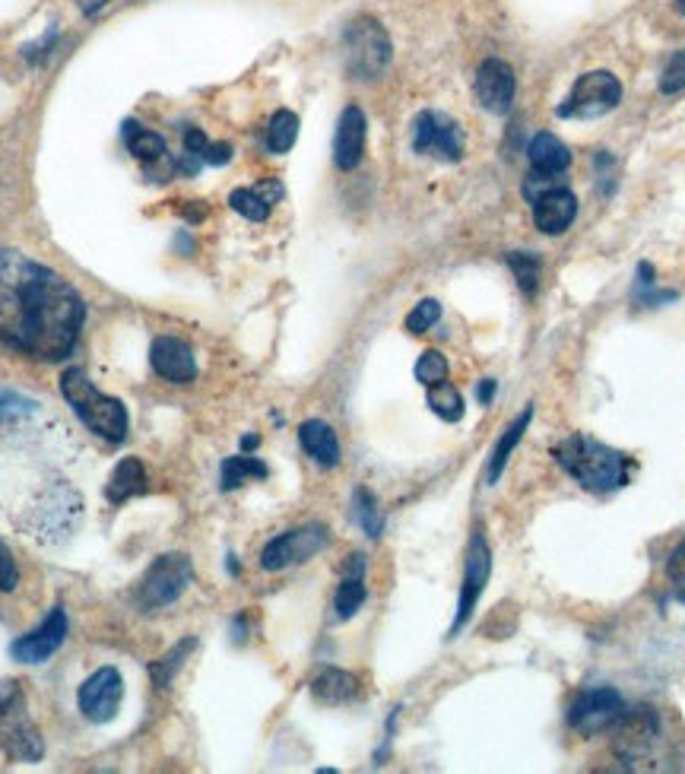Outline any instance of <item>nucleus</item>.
I'll return each instance as SVG.
<instances>
[{
    "label": "nucleus",
    "mask_w": 685,
    "mask_h": 774,
    "mask_svg": "<svg viewBox=\"0 0 685 774\" xmlns=\"http://www.w3.org/2000/svg\"><path fill=\"white\" fill-rule=\"evenodd\" d=\"M495 387H499L495 385V378H486V382L479 385L477 397H479V403H482V407H489V403H492V397H495Z\"/></svg>",
    "instance_id": "c03bdc74"
},
{
    "label": "nucleus",
    "mask_w": 685,
    "mask_h": 774,
    "mask_svg": "<svg viewBox=\"0 0 685 774\" xmlns=\"http://www.w3.org/2000/svg\"><path fill=\"white\" fill-rule=\"evenodd\" d=\"M556 460H559V467L581 489L596 492V496L623 489L628 477H631V467H635L628 454L603 445V442H596L591 435H568V439H562V445L556 447Z\"/></svg>",
    "instance_id": "f03ea898"
},
{
    "label": "nucleus",
    "mask_w": 685,
    "mask_h": 774,
    "mask_svg": "<svg viewBox=\"0 0 685 774\" xmlns=\"http://www.w3.org/2000/svg\"><path fill=\"white\" fill-rule=\"evenodd\" d=\"M429 407H432L435 417L445 419V422H460L464 410H467L464 407V394L450 382H438V385L429 387Z\"/></svg>",
    "instance_id": "c85d7f7f"
},
{
    "label": "nucleus",
    "mask_w": 685,
    "mask_h": 774,
    "mask_svg": "<svg viewBox=\"0 0 685 774\" xmlns=\"http://www.w3.org/2000/svg\"><path fill=\"white\" fill-rule=\"evenodd\" d=\"M626 715V702L616 688L600 685L591 692H581L568 712V724L571 730H578L581 737H596L606 733L619 724V717Z\"/></svg>",
    "instance_id": "9b49d317"
},
{
    "label": "nucleus",
    "mask_w": 685,
    "mask_h": 774,
    "mask_svg": "<svg viewBox=\"0 0 685 774\" xmlns=\"http://www.w3.org/2000/svg\"><path fill=\"white\" fill-rule=\"evenodd\" d=\"M67 631H70V619H67L64 606H55V610L45 616V623H42V626L32 628L30 635L16 638V641L10 645V657H13L16 663L38 667V663L52 660V657L58 655L60 648H64Z\"/></svg>",
    "instance_id": "ddd939ff"
},
{
    "label": "nucleus",
    "mask_w": 685,
    "mask_h": 774,
    "mask_svg": "<svg viewBox=\"0 0 685 774\" xmlns=\"http://www.w3.org/2000/svg\"><path fill=\"white\" fill-rule=\"evenodd\" d=\"M489 574H492V549L486 543L482 527H473L470 543H467V559H464V584H460V600H457V616L450 623V638L460 631V628L470 623L473 610H477L479 596L489 584Z\"/></svg>",
    "instance_id": "9d476101"
},
{
    "label": "nucleus",
    "mask_w": 685,
    "mask_h": 774,
    "mask_svg": "<svg viewBox=\"0 0 685 774\" xmlns=\"http://www.w3.org/2000/svg\"><path fill=\"white\" fill-rule=\"evenodd\" d=\"M270 467L261 457H248V454H236V457H226L222 460V470H219V489L222 492H232L244 486L248 479H267Z\"/></svg>",
    "instance_id": "a878e982"
},
{
    "label": "nucleus",
    "mask_w": 685,
    "mask_h": 774,
    "mask_svg": "<svg viewBox=\"0 0 685 774\" xmlns=\"http://www.w3.org/2000/svg\"><path fill=\"white\" fill-rule=\"evenodd\" d=\"M353 517L358 521V527L365 531V536L378 539V536L385 534V514L378 508L375 492L365 489V486H358L356 492H353Z\"/></svg>",
    "instance_id": "cd10ccee"
},
{
    "label": "nucleus",
    "mask_w": 685,
    "mask_h": 774,
    "mask_svg": "<svg viewBox=\"0 0 685 774\" xmlns=\"http://www.w3.org/2000/svg\"><path fill=\"white\" fill-rule=\"evenodd\" d=\"M207 147H209V140L204 130H197V127H187V130H184V152H191V156H197V159L204 162Z\"/></svg>",
    "instance_id": "a19ab883"
},
{
    "label": "nucleus",
    "mask_w": 685,
    "mask_h": 774,
    "mask_svg": "<svg viewBox=\"0 0 685 774\" xmlns=\"http://www.w3.org/2000/svg\"><path fill=\"white\" fill-rule=\"evenodd\" d=\"M229 207L236 209L239 216H244L248 223H264L270 216V209H273V204H270L258 187H236V191L229 194Z\"/></svg>",
    "instance_id": "473e14b6"
},
{
    "label": "nucleus",
    "mask_w": 685,
    "mask_h": 774,
    "mask_svg": "<svg viewBox=\"0 0 685 774\" xmlns=\"http://www.w3.org/2000/svg\"><path fill=\"white\" fill-rule=\"evenodd\" d=\"M666 578H670V584L680 591V596L685 600V539L670 553V559H666Z\"/></svg>",
    "instance_id": "ea45409f"
},
{
    "label": "nucleus",
    "mask_w": 685,
    "mask_h": 774,
    "mask_svg": "<svg viewBox=\"0 0 685 774\" xmlns=\"http://www.w3.org/2000/svg\"><path fill=\"white\" fill-rule=\"evenodd\" d=\"M109 3H112V0H77V7H80L87 16L99 13V10H102V7H109Z\"/></svg>",
    "instance_id": "49530a36"
},
{
    "label": "nucleus",
    "mask_w": 685,
    "mask_h": 774,
    "mask_svg": "<svg viewBox=\"0 0 685 774\" xmlns=\"http://www.w3.org/2000/svg\"><path fill=\"white\" fill-rule=\"evenodd\" d=\"M147 489H149V479H147V467H144V460H140V457H124L118 467L112 470V477H109L105 499H109L112 505H124V502H130V499L144 496Z\"/></svg>",
    "instance_id": "4be33fe9"
},
{
    "label": "nucleus",
    "mask_w": 685,
    "mask_h": 774,
    "mask_svg": "<svg viewBox=\"0 0 685 774\" xmlns=\"http://www.w3.org/2000/svg\"><path fill=\"white\" fill-rule=\"evenodd\" d=\"M232 635H236V645H244V638H248V616H244V613L236 616V623H232Z\"/></svg>",
    "instance_id": "a18cd8bd"
},
{
    "label": "nucleus",
    "mask_w": 685,
    "mask_h": 774,
    "mask_svg": "<svg viewBox=\"0 0 685 774\" xmlns=\"http://www.w3.org/2000/svg\"><path fill=\"white\" fill-rule=\"evenodd\" d=\"M149 365L162 382H172V385H191L197 378L194 350L179 337H156L149 346Z\"/></svg>",
    "instance_id": "dca6fc26"
},
{
    "label": "nucleus",
    "mask_w": 685,
    "mask_h": 774,
    "mask_svg": "<svg viewBox=\"0 0 685 774\" xmlns=\"http://www.w3.org/2000/svg\"><path fill=\"white\" fill-rule=\"evenodd\" d=\"M343 52H346V70L356 80H375L385 73L390 64V38L385 26L372 16H358L346 26L343 35Z\"/></svg>",
    "instance_id": "0eeeda50"
},
{
    "label": "nucleus",
    "mask_w": 685,
    "mask_h": 774,
    "mask_svg": "<svg viewBox=\"0 0 685 774\" xmlns=\"http://www.w3.org/2000/svg\"><path fill=\"white\" fill-rule=\"evenodd\" d=\"M416 382L432 387L438 382H447V358L438 350H425L416 362Z\"/></svg>",
    "instance_id": "c9c22d12"
},
{
    "label": "nucleus",
    "mask_w": 685,
    "mask_h": 774,
    "mask_svg": "<svg viewBox=\"0 0 685 774\" xmlns=\"http://www.w3.org/2000/svg\"><path fill=\"white\" fill-rule=\"evenodd\" d=\"M121 137H124V147H127V152H130L134 159L147 162V166H152V162H162V159H165V152H169L165 140H162L156 130L140 127L137 121H124V124H121Z\"/></svg>",
    "instance_id": "b1692460"
},
{
    "label": "nucleus",
    "mask_w": 685,
    "mask_h": 774,
    "mask_svg": "<svg viewBox=\"0 0 685 774\" xmlns=\"http://www.w3.org/2000/svg\"><path fill=\"white\" fill-rule=\"evenodd\" d=\"M121 698H124V680L115 667H99L77 692V705L92 724H109L118 715Z\"/></svg>",
    "instance_id": "4468645a"
},
{
    "label": "nucleus",
    "mask_w": 685,
    "mask_h": 774,
    "mask_svg": "<svg viewBox=\"0 0 685 774\" xmlns=\"http://www.w3.org/2000/svg\"><path fill=\"white\" fill-rule=\"evenodd\" d=\"M368 600V588H365V578H356V574H346L343 584L336 588V596H333V610H336V619H353L362 603Z\"/></svg>",
    "instance_id": "2f4dec72"
},
{
    "label": "nucleus",
    "mask_w": 685,
    "mask_h": 774,
    "mask_svg": "<svg viewBox=\"0 0 685 774\" xmlns=\"http://www.w3.org/2000/svg\"><path fill=\"white\" fill-rule=\"evenodd\" d=\"M197 651V638L194 635H187V638H181L179 645L169 651L165 657H159L156 663H149V676H152V683H156V688H169L172 685V680L179 676V670L184 667V660Z\"/></svg>",
    "instance_id": "bb28decb"
},
{
    "label": "nucleus",
    "mask_w": 685,
    "mask_h": 774,
    "mask_svg": "<svg viewBox=\"0 0 685 774\" xmlns=\"http://www.w3.org/2000/svg\"><path fill=\"white\" fill-rule=\"evenodd\" d=\"M530 419H534V403H527V407L521 410V417L507 425L505 435L499 439V445L492 447V457H489V467H486V482H489V486H495V482L502 479V474H505V467H507V457H511V451H514V447L521 445V439H524V432H527Z\"/></svg>",
    "instance_id": "5701e85b"
},
{
    "label": "nucleus",
    "mask_w": 685,
    "mask_h": 774,
    "mask_svg": "<svg viewBox=\"0 0 685 774\" xmlns=\"http://www.w3.org/2000/svg\"><path fill=\"white\" fill-rule=\"evenodd\" d=\"M55 38H58V30H52V32H48V38H42V42H35V45H26V48H23V58L30 60V64H38V60H42L45 55H48V52H52Z\"/></svg>",
    "instance_id": "79ce46f5"
},
{
    "label": "nucleus",
    "mask_w": 685,
    "mask_h": 774,
    "mask_svg": "<svg viewBox=\"0 0 685 774\" xmlns=\"http://www.w3.org/2000/svg\"><path fill=\"white\" fill-rule=\"evenodd\" d=\"M87 301L52 268L20 251H0V343L42 362L73 353Z\"/></svg>",
    "instance_id": "f257e3e1"
},
{
    "label": "nucleus",
    "mask_w": 685,
    "mask_h": 774,
    "mask_svg": "<svg viewBox=\"0 0 685 774\" xmlns=\"http://www.w3.org/2000/svg\"><path fill=\"white\" fill-rule=\"evenodd\" d=\"M685 90V52H676L666 60L663 73H660V92L663 95H676Z\"/></svg>",
    "instance_id": "4c0bfd02"
},
{
    "label": "nucleus",
    "mask_w": 685,
    "mask_h": 774,
    "mask_svg": "<svg viewBox=\"0 0 685 774\" xmlns=\"http://www.w3.org/2000/svg\"><path fill=\"white\" fill-rule=\"evenodd\" d=\"M413 149L419 156H432L442 162L464 159V130L445 112H419L413 121Z\"/></svg>",
    "instance_id": "f8f14e48"
},
{
    "label": "nucleus",
    "mask_w": 685,
    "mask_h": 774,
    "mask_svg": "<svg viewBox=\"0 0 685 774\" xmlns=\"http://www.w3.org/2000/svg\"><path fill=\"white\" fill-rule=\"evenodd\" d=\"M514 92H517V77L511 70V64L499 58H489L479 64L477 70V99L479 105L492 115H507L514 105Z\"/></svg>",
    "instance_id": "2eb2a0df"
},
{
    "label": "nucleus",
    "mask_w": 685,
    "mask_h": 774,
    "mask_svg": "<svg viewBox=\"0 0 685 774\" xmlns=\"http://www.w3.org/2000/svg\"><path fill=\"white\" fill-rule=\"evenodd\" d=\"M365 134H368V121L362 115V109L358 105L343 109L340 124H336V137H333V162H336L340 172H353L362 162Z\"/></svg>",
    "instance_id": "a211bd4d"
},
{
    "label": "nucleus",
    "mask_w": 685,
    "mask_h": 774,
    "mask_svg": "<svg viewBox=\"0 0 685 774\" xmlns=\"http://www.w3.org/2000/svg\"><path fill=\"white\" fill-rule=\"evenodd\" d=\"M16 584H20V568H16V559H13V553L0 543V591H3V594H10V591H16Z\"/></svg>",
    "instance_id": "58836bf2"
},
{
    "label": "nucleus",
    "mask_w": 685,
    "mask_h": 774,
    "mask_svg": "<svg viewBox=\"0 0 685 774\" xmlns=\"http://www.w3.org/2000/svg\"><path fill=\"white\" fill-rule=\"evenodd\" d=\"M507 268L514 273V280H517V286H521L524 296H534V293H537L539 280H543V264H539L537 254H530V251H511V254H507Z\"/></svg>",
    "instance_id": "7c9ffc66"
},
{
    "label": "nucleus",
    "mask_w": 685,
    "mask_h": 774,
    "mask_svg": "<svg viewBox=\"0 0 685 774\" xmlns=\"http://www.w3.org/2000/svg\"><path fill=\"white\" fill-rule=\"evenodd\" d=\"M616 730V749L619 755L626 759H638L644 755L660 737V717L654 708L648 705H638V708H626V715L619 717V724L613 727Z\"/></svg>",
    "instance_id": "f3484780"
},
{
    "label": "nucleus",
    "mask_w": 685,
    "mask_h": 774,
    "mask_svg": "<svg viewBox=\"0 0 685 774\" xmlns=\"http://www.w3.org/2000/svg\"><path fill=\"white\" fill-rule=\"evenodd\" d=\"M38 413V403L16 390L0 387V422H26Z\"/></svg>",
    "instance_id": "72a5a7b5"
},
{
    "label": "nucleus",
    "mask_w": 685,
    "mask_h": 774,
    "mask_svg": "<svg viewBox=\"0 0 685 774\" xmlns=\"http://www.w3.org/2000/svg\"><path fill=\"white\" fill-rule=\"evenodd\" d=\"M0 755L26 765L45 755L42 733L26 705V692L16 680H0Z\"/></svg>",
    "instance_id": "39448f33"
},
{
    "label": "nucleus",
    "mask_w": 685,
    "mask_h": 774,
    "mask_svg": "<svg viewBox=\"0 0 685 774\" xmlns=\"http://www.w3.org/2000/svg\"><path fill=\"white\" fill-rule=\"evenodd\" d=\"M574 216H578V197L568 187H559L534 204V223L543 236H562L574 223Z\"/></svg>",
    "instance_id": "aec40b11"
},
{
    "label": "nucleus",
    "mask_w": 685,
    "mask_h": 774,
    "mask_svg": "<svg viewBox=\"0 0 685 774\" xmlns=\"http://www.w3.org/2000/svg\"><path fill=\"white\" fill-rule=\"evenodd\" d=\"M311 698L324 708H343V705H353L362 698V683L350 670L328 667L324 673H318L311 680Z\"/></svg>",
    "instance_id": "6ab92c4d"
},
{
    "label": "nucleus",
    "mask_w": 685,
    "mask_h": 774,
    "mask_svg": "<svg viewBox=\"0 0 685 774\" xmlns=\"http://www.w3.org/2000/svg\"><path fill=\"white\" fill-rule=\"evenodd\" d=\"M60 394L90 432L102 435L105 442H124L127 425H130L127 407L121 403L118 397L102 394L99 387L92 385L90 375L83 368L73 365L60 375Z\"/></svg>",
    "instance_id": "7ed1b4c3"
},
{
    "label": "nucleus",
    "mask_w": 685,
    "mask_h": 774,
    "mask_svg": "<svg viewBox=\"0 0 685 774\" xmlns=\"http://www.w3.org/2000/svg\"><path fill=\"white\" fill-rule=\"evenodd\" d=\"M191 581H194V562L184 553H165L140 578V584H137V606L144 613H159V610L179 603L181 594L191 588Z\"/></svg>",
    "instance_id": "423d86ee"
},
{
    "label": "nucleus",
    "mask_w": 685,
    "mask_h": 774,
    "mask_svg": "<svg viewBox=\"0 0 685 774\" xmlns=\"http://www.w3.org/2000/svg\"><path fill=\"white\" fill-rule=\"evenodd\" d=\"M204 162H207V166H226V162H232V147H229V144H209L207 152H204Z\"/></svg>",
    "instance_id": "37998d69"
},
{
    "label": "nucleus",
    "mask_w": 685,
    "mask_h": 774,
    "mask_svg": "<svg viewBox=\"0 0 685 774\" xmlns=\"http://www.w3.org/2000/svg\"><path fill=\"white\" fill-rule=\"evenodd\" d=\"M296 137H298V115L296 112L283 109V112H276V115L270 118V127H267V149L270 152H276V156L289 152V149L296 147Z\"/></svg>",
    "instance_id": "c756f323"
},
{
    "label": "nucleus",
    "mask_w": 685,
    "mask_h": 774,
    "mask_svg": "<svg viewBox=\"0 0 685 774\" xmlns=\"http://www.w3.org/2000/svg\"><path fill=\"white\" fill-rule=\"evenodd\" d=\"M330 546V531L324 524H305L293 527L276 539H270L261 553V568L264 571H283V568L301 566L308 559H315L318 553H324Z\"/></svg>",
    "instance_id": "1a4fd4ad"
},
{
    "label": "nucleus",
    "mask_w": 685,
    "mask_h": 774,
    "mask_svg": "<svg viewBox=\"0 0 685 774\" xmlns=\"http://www.w3.org/2000/svg\"><path fill=\"white\" fill-rule=\"evenodd\" d=\"M298 445L305 447V454L318 464L333 470L340 464V442L336 432L330 429L324 419H305L298 425Z\"/></svg>",
    "instance_id": "412c9836"
},
{
    "label": "nucleus",
    "mask_w": 685,
    "mask_h": 774,
    "mask_svg": "<svg viewBox=\"0 0 685 774\" xmlns=\"http://www.w3.org/2000/svg\"><path fill=\"white\" fill-rule=\"evenodd\" d=\"M184 216H187V223H201V219H207V207H187Z\"/></svg>",
    "instance_id": "de8ad7c7"
},
{
    "label": "nucleus",
    "mask_w": 685,
    "mask_h": 774,
    "mask_svg": "<svg viewBox=\"0 0 685 774\" xmlns=\"http://www.w3.org/2000/svg\"><path fill=\"white\" fill-rule=\"evenodd\" d=\"M527 156H530V166L534 169H543V172H566L571 166V152L568 147L549 130L537 134L527 147Z\"/></svg>",
    "instance_id": "393cba45"
},
{
    "label": "nucleus",
    "mask_w": 685,
    "mask_h": 774,
    "mask_svg": "<svg viewBox=\"0 0 685 774\" xmlns=\"http://www.w3.org/2000/svg\"><path fill=\"white\" fill-rule=\"evenodd\" d=\"M80 521H83L80 492L67 482H52L48 489H42L35 496V502L26 508L20 524L32 539H38L45 546H58V543L77 534Z\"/></svg>",
    "instance_id": "20e7f679"
},
{
    "label": "nucleus",
    "mask_w": 685,
    "mask_h": 774,
    "mask_svg": "<svg viewBox=\"0 0 685 774\" xmlns=\"http://www.w3.org/2000/svg\"><path fill=\"white\" fill-rule=\"evenodd\" d=\"M258 445H261V435H244L241 439V451H254Z\"/></svg>",
    "instance_id": "09e8293b"
},
{
    "label": "nucleus",
    "mask_w": 685,
    "mask_h": 774,
    "mask_svg": "<svg viewBox=\"0 0 685 774\" xmlns=\"http://www.w3.org/2000/svg\"><path fill=\"white\" fill-rule=\"evenodd\" d=\"M442 318V305L435 298H422L416 308L407 315V330L410 333H425L429 328H435Z\"/></svg>",
    "instance_id": "e433bc0d"
},
{
    "label": "nucleus",
    "mask_w": 685,
    "mask_h": 774,
    "mask_svg": "<svg viewBox=\"0 0 685 774\" xmlns=\"http://www.w3.org/2000/svg\"><path fill=\"white\" fill-rule=\"evenodd\" d=\"M676 7H680V10H683V13H685V0H676Z\"/></svg>",
    "instance_id": "8fccbe9b"
},
{
    "label": "nucleus",
    "mask_w": 685,
    "mask_h": 774,
    "mask_svg": "<svg viewBox=\"0 0 685 774\" xmlns=\"http://www.w3.org/2000/svg\"><path fill=\"white\" fill-rule=\"evenodd\" d=\"M559 187H568L566 181V172H543V169H530V175L524 179V197L530 201V204H537L539 197H546V194H552V191H559Z\"/></svg>",
    "instance_id": "f704fd0d"
},
{
    "label": "nucleus",
    "mask_w": 685,
    "mask_h": 774,
    "mask_svg": "<svg viewBox=\"0 0 685 774\" xmlns=\"http://www.w3.org/2000/svg\"><path fill=\"white\" fill-rule=\"evenodd\" d=\"M623 102V83L609 70H591L574 80L568 99L556 109L559 118H600Z\"/></svg>",
    "instance_id": "6e6552de"
}]
</instances>
